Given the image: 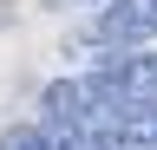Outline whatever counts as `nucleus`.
Masks as SVG:
<instances>
[{"label":"nucleus","instance_id":"f257e3e1","mask_svg":"<svg viewBox=\"0 0 157 150\" xmlns=\"http://www.w3.org/2000/svg\"><path fill=\"white\" fill-rule=\"evenodd\" d=\"M151 33H157V0H105L92 20V39H105V46H137Z\"/></svg>","mask_w":157,"mask_h":150},{"label":"nucleus","instance_id":"f03ea898","mask_svg":"<svg viewBox=\"0 0 157 150\" xmlns=\"http://www.w3.org/2000/svg\"><path fill=\"white\" fill-rule=\"evenodd\" d=\"M39 104H46V124H92V118H98V104H92L85 79H52Z\"/></svg>","mask_w":157,"mask_h":150},{"label":"nucleus","instance_id":"7ed1b4c3","mask_svg":"<svg viewBox=\"0 0 157 150\" xmlns=\"http://www.w3.org/2000/svg\"><path fill=\"white\" fill-rule=\"evenodd\" d=\"M0 150H52V144H46V130H39V124H13L7 137H0Z\"/></svg>","mask_w":157,"mask_h":150},{"label":"nucleus","instance_id":"20e7f679","mask_svg":"<svg viewBox=\"0 0 157 150\" xmlns=\"http://www.w3.org/2000/svg\"><path fill=\"white\" fill-rule=\"evenodd\" d=\"M7 20H13V13H7V0H0V26H7Z\"/></svg>","mask_w":157,"mask_h":150},{"label":"nucleus","instance_id":"39448f33","mask_svg":"<svg viewBox=\"0 0 157 150\" xmlns=\"http://www.w3.org/2000/svg\"><path fill=\"white\" fill-rule=\"evenodd\" d=\"M78 7H105V0H78Z\"/></svg>","mask_w":157,"mask_h":150}]
</instances>
